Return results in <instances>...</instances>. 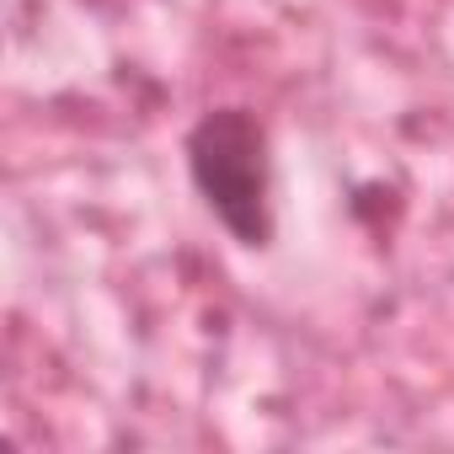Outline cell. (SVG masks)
<instances>
[{
  "label": "cell",
  "mask_w": 454,
  "mask_h": 454,
  "mask_svg": "<svg viewBox=\"0 0 454 454\" xmlns=\"http://www.w3.org/2000/svg\"><path fill=\"white\" fill-rule=\"evenodd\" d=\"M187 171L203 203L241 247H268L273 208H268V134L247 107L208 113L187 139Z\"/></svg>",
  "instance_id": "obj_1"
}]
</instances>
